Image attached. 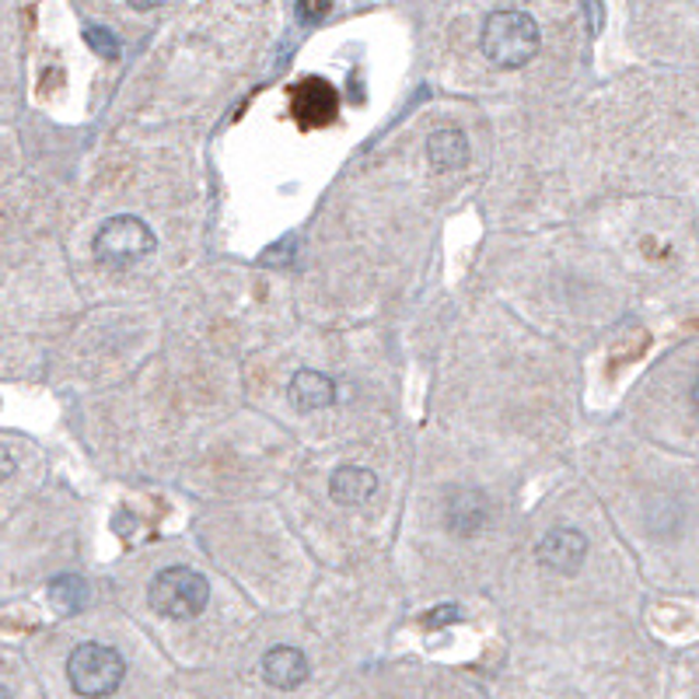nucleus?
Masks as SVG:
<instances>
[{"mask_svg":"<svg viewBox=\"0 0 699 699\" xmlns=\"http://www.w3.org/2000/svg\"><path fill=\"white\" fill-rule=\"evenodd\" d=\"M427 158L438 172H455L469 161V140L462 130H434L427 137Z\"/></svg>","mask_w":699,"mask_h":699,"instance_id":"nucleus-11","label":"nucleus"},{"mask_svg":"<svg viewBox=\"0 0 699 699\" xmlns=\"http://www.w3.org/2000/svg\"><path fill=\"white\" fill-rule=\"evenodd\" d=\"M11 473H14V455L8 447H0V479H8Z\"/></svg>","mask_w":699,"mask_h":699,"instance_id":"nucleus-16","label":"nucleus"},{"mask_svg":"<svg viewBox=\"0 0 699 699\" xmlns=\"http://www.w3.org/2000/svg\"><path fill=\"white\" fill-rule=\"evenodd\" d=\"M487 517H490L487 497L476 490H462L447 500V528L458 535H476L482 525H487Z\"/></svg>","mask_w":699,"mask_h":699,"instance_id":"nucleus-9","label":"nucleus"},{"mask_svg":"<svg viewBox=\"0 0 699 699\" xmlns=\"http://www.w3.org/2000/svg\"><path fill=\"white\" fill-rule=\"evenodd\" d=\"M67 678L78 696L102 699L123 686L127 661H123L119 651L105 648V643H81V648H74L67 657Z\"/></svg>","mask_w":699,"mask_h":699,"instance_id":"nucleus-3","label":"nucleus"},{"mask_svg":"<svg viewBox=\"0 0 699 699\" xmlns=\"http://www.w3.org/2000/svg\"><path fill=\"white\" fill-rule=\"evenodd\" d=\"M130 8H137V11H151V8H158L161 0H127Z\"/></svg>","mask_w":699,"mask_h":699,"instance_id":"nucleus-17","label":"nucleus"},{"mask_svg":"<svg viewBox=\"0 0 699 699\" xmlns=\"http://www.w3.org/2000/svg\"><path fill=\"white\" fill-rule=\"evenodd\" d=\"M84 43L92 46L98 57H105V60H116L119 57V39L109 32V28H98V25H88L84 28Z\"/></svg>","mask_w":699,"mask_h":699,"instance_id":"nucleus-13","label":"nucleus"},{"mask_svg":"<svg viewBox=\"0 0 699 699\" xmlns=\"http://www.w3.org/2000/svg\"><path fill=\"white\" fill-rule=\"evenodd\" d=\"M294 113L304 127H322L336 116V92L326 81H304L294 92Z\"/></svg>","mask_w":699,"mask_h":699,"instance_id":"nucleus-7","label":"nucleus"},{"mask_svg":"<svg viewBox=\"0 0 699 699\" xmlns=\"http://www.w3.org/2000/svg\"><path fill=\"white\" fill-rule=\"evenodd\" d=\"M0 699H11V692H8L4 686H0Z\"/></svg>","mask_w":699,"mask_h":699,"instance_id":"nucleus-18","label":"nucleus"},{"mask_svg":"<svg viewBox=\"0 0 699 699\" xmlns=\"http://www.w3.org/2000/svg\"><path fill=\"white\" fill-rule=\"evenodd\" d=\"M378 490V476H374L371 469H364V465H343V469H336L333 479H329V493L336 504H364V500Z\"/></svg>","mask_w":699,"mask_h":699,"instance_id":"nucleus-8","label":"nucleus"},{"mask_svg":"<svg viewBox=\"0 0 699 699\" xmlns=\"http://www.w3.org/2000/svg\"><path fill=\"white\" fill-rule=\"evenodd\" d=\"M462 613H458V605H441V608H434V613H430L427 619H423V626H441V622H455Z\"/></svg>","mask_w":699,"mask_h":699,"instance_id":"nucleus-15","label":"nucleus"},{"mask_svg":"<svg viewBox=\"0 0 699 699\" xmlns=\"http://www.w3.org/2000/svg\"><path fill=\"white\" fill-rule=\"evenodd\" d=\"M263 678L273 689H298L308 678V657L298 648H273L263 657Z\"/></svg>","mask_w":699,"mask_h":699,"instance_id":"nucleus-6","label":"nucleus"},{"mask_svg":"<svg viewBox=\"0 0 699 699\" xmlns=\"http://www.w3.org/2000/svg\"><path fill=\"white\" fill-rule=\"evenodd\" d=\"M148 602L165 619H196L210 602V584L193 567H165L151 581Z\"/></svg>","mask_w":699,"mask_h":699,"instance_id":"nucleus-2","label":"nucleus"},{"mask_svg":"<svg viewBox=\"0 0 699 699\" xmlns=\"http://www.w3.org/2000/svg\"><path fill=\"white\" fill-rule=\"evenodd\" d=\"M291 403L298 409H329L336 403V382L322 371H298L291 382Z\"/></svg>","mask_w":699,"mask_h":699,"instance_id":"nucleus-10","label":"nucleus"},{"mask_svg":"<svg viewBox=\"0 0 699 699\" xmlns=\"http://www.w3.org/2000/svg\"><path fill=\"white\" fill-rule=\"evenodd\" d=\"M333 0H298V14L301 22H322V18L329 14Z\"/></svg>","mask_w":699,"mask_h":699,"instance_id":"nucleus-14","label":"nucleus"},{"mask_svg":"<svg viewBox=\"0 0 699 699\" xmlns=\"http://www.w3.org/2000/svg\"><path fill=\"white\" fill-rule=\"evenodd\" d=\"M154 231L143 224L140 218H130V213H119V218H109L95 235V259L105 266V270H130L140 259H148L154 253Z\"/></svg>","mask_w":699,"mask_h":699,"instance_id":"nucleus-4","label":"nucleus"},{"mask_svg":"<svg viewBox=\"0 0 699 699\" xmlns=\"http://www.w3.org/2000/svg\"><path fill=\"white\" fill-rule=\"evenodd\" d=\"M49 598H53V605H57L63 616H74V613H81V605L88 598L84 581L74 578V573H63V578H57V581L49 584Z\"/></svg>","mask_w":699,"mask_h":699,"instance_id":"nucleus-12","label":"nucleus"},{"mask_svg":"<svg viewBox=\"0 0 699 699\" xmlns=\"http://www.w3.org/2000/svg\"><path fill=\"white\" fill-rule=\"evenodd\" d=\"M539 43H543L539 25L525 11H493L479 32V49L487 53L490 63L504 70L532 63V57L539 53Z\"/></svg>","mask_w":699,"mask_h":699,"instance_id":"nucleus-1","label":"nucleus"},{"mask_svg":"<svg viewBox=\"0 0 699 699\" xmlns=\"http://www.w3.org/2000/svg\"><path fill=\"white\" fill-rule=\"evenodd\" d=\"M535 557H539L546 570L560 573V578H573L587 557V539L578 528H552L539 543V549H535Z\"/></svg>","mask_w":699,"mask_h":699,"instance_id":"nucleus-5","label":"nucleus"}]
</instances>
